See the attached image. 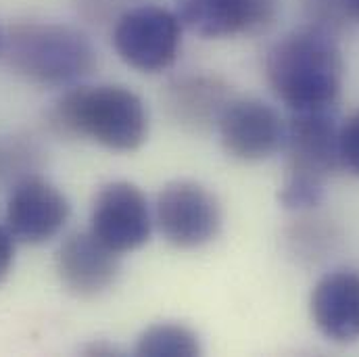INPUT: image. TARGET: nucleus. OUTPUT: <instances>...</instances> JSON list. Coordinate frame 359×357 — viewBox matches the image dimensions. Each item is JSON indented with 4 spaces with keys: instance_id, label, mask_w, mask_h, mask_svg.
<instances>
[{
    "instance_id": "17",
    "label": "nucleus",
    "mask_w": 359,
    "mask_h": 357,
    "mask_svg": "<svg viewBox=\"0 0 359 357\" xmlns=\"http://www.w3.org/2000/svg\"><path fill=\"white\" fill-rule=\"evenodd\" d=\"M343 2V8H345V15L349 19H355L359 23V0H341Z\"/></svg>"
},
{
    "instance_id": "4",
    "label": "nucleus",
    "mask_w": 359,
    "mask_h": 357,
    "mask_svg": "<svg viewBox=\"0 0 359 357\" xmlns=\"http://www.w3.org/2000/svg\"><path fill=\"white\" fill-rule=\"evenodd\" d=\"M182 21L176 13L142 4L126 11L113 29V46L119 59L136 72L159 74L170 69L182 46Z\"/></svg>"
},
{
    "instance_id": "5",
    "label": "nucleus",
    "mask_w": 359,
    "mask_h": 357,
    "mask_svg": "<svg viewBox=\"0 0 359 357\" xmlns=\"http://www.w3.org/2000/svg\"><path fill=\"white\" fill-rule=\"evenodd\" d=\"M161 236L176 249H201L222 230V207L211 190L192 180H174L163 186L155 205Z\"/></svg>"
},
{
    "instance_id": "10",
    "label": "nucleus",
    "mask_w": 359,
    "mask_h": 357,
    "mask_svg": "<svg viewBox=\"0 0 359 357\" xmlns=\"http://www.w3.org/2000/svg\"><path fill=\"white\" fill-rule=\"evenodd\" d=\"M67 196L42 178H25L15 186L6 205V228L15 241L44 245L69 220Z\"/></svg>"
},
{
    "instance_id": "15",
    "label": "nucleus",
    "mask_w": 359,
    "mask_h": 357,
    "mask_svg": "<svg viewBox=\"0 0 359 357\" xmlns=\"http://www.w3.org/2000/svg\"><path fill=\"white\" fill-rule=\"evenodd\" d=\"M339 153H341V168H347L351 174L359 176V111H355L341 126Z\"/></svg>"
},
{
    "instance_id": "18",
    "label": "nucleus",
    "mask_w": 359,
    "mask_h": 357,
    "mask_svg": "<svg viewBox=\"0 0 359 357\" xmlns=\"http://www.w3.org/2000/svg\"><path fill=\"white\" fill-rule=\"evenodd\" d=\"M0 50H2V34H0Z\"/></svg>"
},
{
    "instance_id": "13",
    "label": "nucleus",
    "mask_w": 359,
    "mask_h": 357,
    "mask_svg": "<svg viewBox=\"0 0 359 357\" xmlns=\"http://www.w3.org/2000/svg\"><path fill=\"white\" fill-rule=\"evenodd\" d=\"M232 100L228 86L209 76L176 80L168 90V107L180 123L203 130L217 126L226 105Z\"/></svg>"
},
{
    "instance_id": "7",
    "label": "nucleus",
    "mask_w": 359,
    "mask_h": 357,
    "mask_svg": "<svg viewBox=\"0 0 359 357\" xmlns=\"http://www.w3.org/2000/svg\"><path fill=\"white\" fill-rule=\"evenodd\" d=\"M153 215L142 190L132 182L104 184L92 205L90 232L113 253L138 251L151 238Z\"/></svg>"
},
{
    "instance_id": "6",
    "label": "nucleus",
    "mask_w": 359,
    "mask_h": 357,
    "mask_svg": "<svg viewBox=\"0 0 359 357\" xmlns=\"http://www.w3.org/2000/svg\"><path fill=\"white\" fill-rule=\"evenodd\" d=\"M339 132L337 107L290 111L282 144V151L286 153V178L326 184V180L341 168Z\"/></svg>"
},
{
    "instance_id": "14",
    "label": "nucleus",
    "mask_w": 359,
    "mask_h": 357,
    "mask_svg": "<svg viewBox=\"0 0 359 357\" xmlns=\"http://www.w3.org/2000/svg\"><path fill=\"white\" fill-rule=\"evenodd\" d=\"M136 353L149 357H192L201 356V343L188 326L161 322L149 326L138 337Z\"/></svg>"
},
{
    "instance_id": "3",
    "label": "nucleus",
    "mask_w": 359,
    "mask_h": 357,
    "mask_svg": "<svg viewBox=\"0 0 359 357\" xmlns=\"http://www.w3.org/2000/svg\"><path fill=\"white\" fill-rule=\"evenodd\" d=\"M8 65L29 82L63 86L92 74L96 50L86 34L61 23H19L2 36Z\"/></svg>"
},
{
    "instance_id": "2",
    "label": "nucleus",
    "mask_w": 359,
    "mask_h": 357,
    "mask_svg": "<svg viewBox=\"0 0 359 357\" xmlns=\"http://www.w3.org/2000/svg\"><path fill=\"white\" fill-rule=\"evenodd\" d=\"M53 123L65 134L119 153L138 151L149 138L147 105L136 92L115 84L65 92L53 109Z\"/></svg>"
},
{
    "instance_id": "1",
    "label": "nucleus",
    "mask_w": 359,
    "mask_h": 357,
    "mask_svg": "<svg viewBox=\"0 0 359 357\" xmlns=\"http://www.w3.org/2000/svg\"><path fill=\"white\" fill-rule=\"evenodd\" d=\"M271 92L290 111L337 107L345 78V61L334 32L318 25L282 36L266 57Z\"/></svg>"
},
{
    "instance_id": "12",
    "label": "nucleus",
    "mask_w": 359,
    "mask_h": 357,
    "mask_svg": "<svg viewBox=\"0 0 359 357\" xmlns=\"http://www.w3.org/2000/svg\"><path fill=\"white\" fill-rule=\"evenodd\" d=\"M309 311L316 328L332 343L359 341V274L339 269L318 280L311 290Z\"/></svg>"
},
{
    "instance_id": "16",
    "label": "nucleus",
    "mask_w": 359,
    "mask_h": 357,
    "mask_svg": "<svg viewBox=\"0 0 359 357\" xmlns=\"http://www.w3.org/2000/svg\"><path fill=\"white\" fill-rule=\"evenodd\" d=\"M13 260H15V238L8 232V228L0 226V284L4 282V278L13 268Z\"/></svg>"
},
{
    "instance_id": "9",
    "label": "nucleus",
    "mask_w": 359,
    "mask_h": 357,
    "mask_svg": "<svg viewBox=\"0 0 359 357\" xmlns=\"http://www.w3.org/2000/svg\"><path fill=\"white\" fill-rule=\"evenodd\" d=\"M186 29L205 38L257 36L268 32L280 13V0H174Z\"/></svg>"
},
{
    "instance_id": "11",
    "label": "nucleus",
    "mask_w": 359,
    "mask_h": 357,
    "mask_svg": "<svg viewBox=\"0 0 359 357\" xmlns=\"http://www.w3.org/2000/svg\"><path fill=\"white\" fill-rule=\"evenodd\" d=\"M57 274L63 288L78 299H96L119 276V255L107 249L92 232L65 238L57 253Z\"/></svg>"
},
{
    "instance_id": "8",
    "label": "nucleus",
    "mask_w": 359,
    "mask_h": 357,
    "mask_svg": "<svg viewBox=\"0 0 359 357\" xmlns=\"http://www.w3.org/2000/svg\"><path fill=\"white\" fill-rule=\"evenodd\" d=\"M284 128L278 111L259 98H232L217 121L224 151L245 163L266 161L282 151Z\"/></svg>"
}]
</instances>
